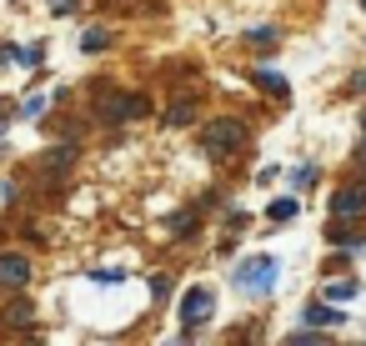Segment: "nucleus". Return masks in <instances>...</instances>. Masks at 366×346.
Wrapping results in <instances>:
<instances>
[{"mask_svg":"<svg viewBox=\"0 0 366 346\" xmlns=\"http://www.w3.org/2000/svg\"><path fill=\"white\" fill-rule=\"evenodd\" d=\"M76 11V0H51V16H71Z\"/></svg>","mask_w":366,"mask_h":346,"instance_id":"b1692460","label":"nucleus"},{"mask_svg":"<svg viewBox=\"0 0 366 346\" xmlns=\"http://www.w3.org/2000/svg\"><path fill=\"white\" fill-rule=\"evenodd\" d=\"M326 241H331L341 256H366V226H361V221H331V216H326Z\"/></svg>","mask_w":366,"mask_h":346,"instance_id":"423d86ee","label":"nucleus"},{"mask_svg":"<svg viewBox=\"0 0 366 346\" xmlns=\"http://www.w3.org/2000/svg\"><path fill=\"white\" fill-rule=\"evenodd\" d=\"M106 46H111V31H106V26H91V31H86V41H81V51H86V56H101Z\"/></svg>","mask_w":366,"mask_h":346,"instance_id":"a211bd4d","label":"nucleus"},{"mask_svg":"<svg viewBox=\"0 0 366 346\" xmlns=\"http://www.w3.org/2000/svg\"><path fill=\"white\" fill-rule=\"evenodd\" d=\"M0 321L21 331V326H31V321H36V306H31L26 296H21V301H6V306H0Z\"/></svg>","mask_w":366,"mask_h":346,"instance_id":"f8f14e48","label":"nucleus"},{"mask_svg":"<svg viewBox=\"0 0 366 346\" xmlns=\"http://www.w3.org/2000/svg\"><path fill=\"white\" fill-rule=\"evenodd\" d=\"M41 166H46V176H51V181H61V176L76 166V146H56V151H51Z\"/></svg>","mask_w":366,"mask_h":346,"instance_id":"ddd939ff","label":"nucleus"},{"mask_svg":"<svg viewBox=\"0 0 366 346\" xmlns=\"http://www.w3.org/2000/svg\"><path fill=\"white\" fill-rule=\"evenodd\" d=\"M326 216H331V221H366V176L336 186L331 201H326Z\"/></svg>","mask_w":366,"mask_h":346,"instance_id":"7ed1b4c3","label":"nucleus"},{"mask_svg":"<svg viewBox=\"0 0 366 346\" xmlns=\"http://www.w3.org/2000/svg\"><path fill=\"white\" fill-rule=\"evenodd\" d=\"M6 61H16V56H11V51H6V46H0V66H6Z\"/></svg>","mask_w":366,"mask_h":346,"instance_id":"393cba45","label":"nucleus"},{"mask_svg":"<svg viewBox=\"0 0 366 346\" xmlns=\"http://www.w3.org/2000/svg\"><path fill=\"white\" fill-rule=\"evenodd\" d=\"M276 276H281V261H276V256H246V261L231 271V281H236L246 296H271V291H276Z\"/></svg>","mask_w":366,"mask_h":346,"instance_id":"f03ea898","label":"nucleus"},{"mask_svg":"<svg viewBox=\"0 0 366 346\" xmlns=\"http://www.w3.org/2000/svg\"><path fill=\"white\" fill-rule=\"evenodd\" d=\"M216 316V291L211 286H191L186 296H181V321H186V331L196 336V326H206Z\"/></svg>","mask_w":366,"mask_h":346,"instance_id":"39448f33","label":"nucleus"},{"mask_svg":"<svg viewBox=\"0 0 366 346\" xmlns=\"http://www.w3.org/2000/svg\"><path fill=\"white\" fill-rule=\"evenodd\" d=\"M246 141H251V126H246L241 116H216V121L201 126V151H206L211 161H231V156H241Z\"/></svg>","mask_w":366,"mask_h":346,"instance_id":"f257e3e1","label":"nucleus"},{"mask_svg":"<svg viewBox=\"0 0 366 346\" xmlns=\"http://www.w3.org/2000/svg\"><path fill=\"white\" fill-rule=\"evenodd\" d=\"M286 341H291V346H326V341H331V331H326V326H311V321H306V326H301V331H291Z\"/></svg>","mask_w":366,"mask_h":346,"instance_id":"2eb2a0df","label":"nucleus"},{"mask_svg":"<svg viewBox=\"0 0 366 346\" xmlns=\"http://www.w3.org/2000/svg\"><path fill=\"white\" fill-rule=\"evenodd\" d=\"M246 46L261 51V56H276L281 51V31L276 26H256V31H246Z\"/></svg>","mask_w":366,"mask_h":346,"instance_id":"9b49d317","label":"nucleus"},{"mask_svg":"<svg viewBox=\"0 0 366 346\" xmlns=\"http://www.w3.org/2000/svg\"><path fill=\"white\" fill-rule=\"evenodd\" d=\"M251 86H256L261 96H276V101H286V96H291V81H286L281 71H251Z\"/></svg>","mask_w":366,"mask_h":346,"instance_id":"1a4fd4ad","label":"nucleus"},{"mask_svg":"<svg viewBox=\"0 0 366 346\" xmlns=\"http://www.w3.org/2000/svg\"><path fill=\"white\" fill-rule=\"evenodd\" d=\"M266 216H271L276 226H286V221H296V216H301V196H296V191H291V196H276V201L266 206Z\"/></svg>","mask_w":366,"mask_h":346,"instance_id":"4468645a","label":"nucleus"},{"mask_svg":"<svg viewBox=\"0 0 366 346\" xmlns=\"http://www.w3.org/2000/svg\"><path fill=\"white\" fill-rule=\"evenodd\" d=\"M316 181H321V166H316V161H301V166L291 171V191H311Z\"/></svg>","mask_w":366,"mask_h":346,"instance_id":"dca6fc26","label":"nucleus"},{"mask_svg":"<svg viewBox=\"0 0 366 346\" xmlns=\"http://www.w3.org/2000/svg\"><path fill=\"white\" fill-rule=\"evenodd\" d=\"M141 116H151V101H146V96H101V121L131 126V121H141Z\"/></svg>","mask_w":366,"mask_h":346,"instance_id":"20e7f679","label":"nucleus"},{"mask_svg":"<svg viewBox=\"0 0 366 346\" xmlns=\"http://www.w3.org/2000/svg\"><path fill=\"white\" fill-rule=\"evenodd\" d=\"M346 96H366V66H361V71H351V81H346Z\"/></svg>","mask_w":366,"mask_h":346,"instance_id":"4be33fe9","label":"nucleus"},{"mask_svg":"<svg viewBox=\"0 0 366 346\" xmlns=\"http://www.w3.org/2000/svg\"><path fill=\"white\" fill-rule=\"evenodd\" d=\"M11 56H16V66H41V61H46V46H41V41H36V46H16Z\"/></svg>","mask_w":366,"mask_h":346,"instance_id":"6ab92c4d","label":"nucleus"},{"mask_svg":"<svg viewBox=\"0 0 366 346\" xmlns=\"http://www.w3.org/2000/svg\"><path fill=\"white\" fill-rule=\"evenodd\" d=\"M191 121H196V101H176V106L166 111V126H171V131H181V126H191Z\"/></svg>","mask_w":366,"mask_h":346,"instance_id":"f3484780","label":"nucleus"},{"mask_svg":"<svg viewBox=\"0 0 366 346\" xmlns=\"http://www.w3.org/2000/svg\"><path fill=\"white\" fill-rule=\"evenodd\" d=\"M351 161L361 166V176H366V131H361V141H356V151H351Z\"/></svg>","mask_w":366,"mask_h":346,"instance_id":"5701e85b","label":"nucleus"},{"mask_svg":"<svg viewBox=\"0 0 366 346\" xmlns=\"http://www.w3.org/2000/svg\"><path fill=\"white\" fill-rule=\"evenodd\" d=\"M196 226H201V216H196V211H181V216H171V236H196Z\"/></svg>","mask_w":366,"mask_h":346,"instance_id":"aec40b11","label":"nucleus"},{"mask_svg":"<svg viewBox=\"0 0 366 346\" xmlns=\"http://www.w3.org/2000/svg\"><path fill=\"white\" fill-rule=\"evenodd\" d=\"M301 321H311V326H346V311H341V301H306V311H301Z\"/></svg>","mask_w":366,"mask_h":346,"instance_id":"6e6552de","label":"nucleus"},{"mask_svg":"<svg viewBox=\"0 0 366 346\" xmlns=\"http://www.w3.org/2000/svg\"><path fill=\"white\" fill-rule=\"evenodd\" d=\"M361 131H366V106H361Z\"/></svg>","mask_w":366,"mask_h":346,"instance_id":"a878e982","label":"nucleus"},{"mask_svg":"<svg viewBox=\"0 0 366 346\" xmlns=\"http://www.w3.org/2000/svg\"><path fill=\"white\" fill-rule=\"evenodd\" d=\"M171 296V276H151V301H166Z\"/></svg>","mask_w":366,"mask_h":346,"instance_id":"412c9836","label":"nucleus"},{"mask_svg":"<svg viewBox=\"0 0 366 346\" xmlns=\"http://www.w3.org/2000/svg\"><path fill=\"white\" fill-rule=\"evenodd\" d=\"M31 286V256H16V251H0V291L16 296Z\"/></svg>","mask_w":366,"mask_h":346,"instance_id":"0eeeda50","label":"nucleus"},{"mask_svg":"<svg viewBox=\"0 0 366 346\" xmlns=\"http://www.w3.org/2000/svg\"><path fill=\"white\" fill-rule=\"evenodd\" d=\"M356 291H361L356 276H331V271H326V286H321L326 301H341V306H346V301H356Z\"/></svg>","mask_w":366,"mask_h":346,"instance_id":"9d476101","label":"nucleus"},{"mask_svg":"<svg viewBox=\"0 0 366 346\" xmlns=\"http://www.w3.org/2000/svg\"><path fill=\"white\" fill-rule=\"evenodd\" d=\"M361 11H366V0H361Z\"/></svg>","mask_w":366,"mask_h":346,"instance_id":"bb28decb","label":"nucleus"}]
</instances>
